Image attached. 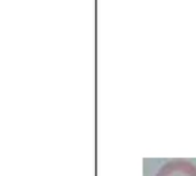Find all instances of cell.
<instances>
[{"mask_svg":"<svg viewBox=\"0 0 196 176\" xmlns=\"http://www.w3.org/2000/svg\"><path fill=\"white\" fill-rule=\"evenodd\" d=\"M156 176H196V167L187 160H172L164 164Z\"/></svg>","mask_w":196,"mask_h":176,"instance_id":"obj_1","label":"cell"}]
</instances>
